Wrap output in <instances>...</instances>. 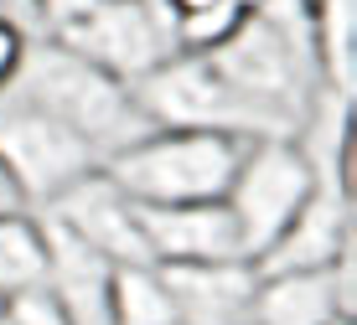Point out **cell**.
Returning <instances> with one entry per match:
<instances>
[{
    "label": "cell",
    "instance_id": "obj_1",
    "mask_svg": "<svg viewBox=\"0 0 357 325\" xmlns=\"http://www.w3.org/2000/svg\"><path fill=\"white\" fill-rule=\"evenodd\" d=\"M6 93L26 98L42 114H52L57 124H68L98 160H109L114 150L135 145L145 129H155L140 114V104H135L125 78H114L109 68H98L83 52L63 47L57 36H47V42H31L26 36L21 68H16Z\"/></svg>",
    "mask_w": 357,
    "mask_h": 325
},
{
    "label": "cell",
    "instance_id": "obj_2",
    "mask_svg": "<svg viewBox=\"0 0 357 325\" xmlns=\"http://www.w3.org/2000/svg\"><path fill=\"white\" fill-rule=\"evenodd\" d=\"M243 145L228 129H145L98 166L130 202H213L228 191Z\"/></svg>",
    "mask_w": 357,
    "mask_h": 325
},
{
    "label": "cell",
    "instance_id": "obj_3",
    "mask_svg": "<svg viewBox=\"0 0 357 325\" xmlns=\"http://www.w3.org/2000/svg\"><path fill=\"white\" fill-rule=\"evenodd\" d=\"M218 72L228 78V88L259 114V124L269 134H295L301 119L311 114V88L305 72H316V57L301 36H290L280 21H269L264 10L233 26L223 42L207 52Z\"/></svg>",
    "mask_w": 357,
    "mask_h": 325
},
{
    "label": "cell",
    "instance_id": "obj_4",
    "mask_svg": "<svg viewBox=\"0 0 357 325\" xmlns=\"http://www.w3.org/2000/svg\"><path fill=\"white\" fill-rule=\"evenodd\" d=\"M130 93L155 129H228V134H243V140L269 134L259 114L207 62V52H166L155 68L130 78Z\"/></svg>",
    "mask_w": 357,
    "mask_h": 325
},
{
    "label": "cell",
    "instance_id": "obj_5",
    "mask_svg": "<svg viewBox=\"0 0 357 325\" xmlns=\"http://www.w3.org/2000/svg\"><path fill=\"white\" fill-rule=\"evenodd\" d=\"M316 176L321 171L311 166V155L290 134H264V140L243 145V160L233 171L223 202L233 212V222H238V237H243L249 258H259L280 237V228L295 217V207L311 196Z\"/></svg>",
    "mask_w": 357,
    "mask_h": 325
},
{
    "label": "cell",
    "instance_id": "obj_6",
    "mask_svg": "<svg viewBox=\"0 0 357 325\" xmlns=\"http://www.w3.org/2000/svg\"><path fill=\"white\" fill-rule=\"evenodd\" d=\"M98 155L68 124L42 114L16 93H0V176L26 202H52L63 186L89 176Z\"/></svg>",
    "mask_w": 357,
    "mask_h": 325
},
{
    "label": "cell",
    "instance_id": "obj_7",
    "mask_svg": "<svg viewBox=\"0 0 357 325\" xmlns=\"http://www.w3.org/2000/svg\"><path fill=\"white\" fill-rule=\"evenodd\" d=\"M57 42L83 52L98 68H109L125 83L140 78L145 68H155L166 52H176L161 6H151V0H93L78 21H68L57 31Z\"/></svg>",
    "mask_w": 357,
    "mask_h": 325
},
{
    "label": "cell",
    "instance_id": "obj_8",
    "mask_svg": "<svg viewBox=\"0 0 357 325\" xmlns=\"http://www.w3.org/2000/svg\"><path fill=\"white\" fill-rule=\"evenodd\" d=\"M352 248V186H342V176L321 171L295 217L280 228V237L254 258V269H326Z\"/></svg>",
    "mask_w": 357,
    "mask_h": 325
},
{
    "label": "cell",
    "instance_id": "obj_9",
    "mask_svg": "<svg viewBox=\"0 0 357 325\" xmlns=\"http://www.w3.org/2000/svg\"><path fill=\"white\" fill-rule=\"evenodd\" d=\"M47 212H52L63 228H73L89 248H98L109 264H155L151 248H145L140 217H135V202L104 176V166H93L89 176L63 186V191L47 202Z\"/></svg>",
    "mask_w": 357,
    "mask_h": 325
},
{
    "label": "cell",
    "instance_id": "obj_10",
    "mask_svg": "<svg viewBox=\"0 0 357 325\" xmlns=\"http://www.w3.org/2000/svg\"><path fill=\"white\" fill-rule=\"evenodd\" d=\"M145 248L155 264H192V258H249L238 222L223 196L213 202H135Z\"/></svg>",
    "mask_w": 357,
    "mask_h": 325
},
{
    "label": "cell",
    "instance_id": "obj_11",
    "mask_svg": "<svg viewBox=\"0 0 357 325\" xmlns=\"http://www.w3.org/2000/svg\"><path fill=\"white\" fill-rule=\"evenodd\" d=\"M176 305V325H249L259 269L254 258H192L155 264Z\"/></svg>",
    "mask_w": 357,
    "mask_h": 325
},
{
    "label": "cell",
    "instance_id": "obj_12",
    "mask_svg": "<svg viewBox=\"0 0 357 325\" xmlns=\"http://www.w3.org/2000/svg\"><path fill=\"white\" fill-rule=\"evenodd\" d=\"M352 315V248L326 269H269L254 290V325H326Z\"/></svg>",
    "mask_w": 357,
    "mask_h": 325
},
{
    "label": "cell",
    "instance_id": "obj_13",
    "mask_svg": "<svg viewBox=\"0 0 357 325\" xmlns=\"http://www.w3.org/2000/svg\"><path fill=\"white\" fill-rule=\"evenodd\" d=\"M42 222V284L57 294V305L73 315V325H109V264L98 248H89L73 228L47 212Z\"/></svg>",
    "mask_w": 357,
    "mask_h": 325
},
{
    "label": "cell",
    "instance_id": "obj_14",
    "mask_svg": "<svg viewBox=\"0 0 357 325\" xmlns=\"http://www.w3.org/2000/svg\"><path fill=\"white\" fill-rule=\"evenodd\" d=\"M311 16V57L316 72L326 78V93L352 98L357 88V0H305Z\"/></svg>",
    "mask_w": 357,
    "mask_h": 325
},
{
    "label": "cell",
    "instance_id": "obj_15",
    "mask_svg": "<svg viewBox=\"0 0 357 325\" xmlns=\"http://www.w3.org/2000/svg\"><path fill=\"white\" fill-rule=\"evenodd\" d=\"M109 325H176V305H171V290L155 264H114Z\"/></svg>",
    "mask_w": 357,
    "mask_h": 325
},
{
    "label": "cell",
    "instance_id": "obj_16",
    "mask_svg": "<svg viewBox=\"0 0 357 325\" xmlns=\"http://www.w3.org/2000/svg\"><path fill=\"white\" fill-rule=\"evenodd\" d=\"M42 279V222L26 212H0V299Z\"/></svg>",
    "mask_w": 357,
    "mask_h": 325
},
{
    "label": "cell",
    "instance_id": "obj_17",
    "mask_svg": "<svg viewBox=\"0 0 357 325\" xmlns=\"http://www.w3.org/2000/svg\"><path fill=\"white\" fill-rule=\"evenodd\" d=\"M6 320L10 325H73V315L57 305V294L42 279L16 290V294H6Z\"/></svg>",
    "mask_w": 357,
    "mask_h": 325
},
{
    "label": "cell",
    "instance_id": "obj_18",
    "mask_svg": "<svg viewBox=\"0 0 357 325\" xmlns=\"http://www.w3.org/2000/svg\"><path fill=\"white\" fill-rule=\"evenodd\" d=\"M21 52H26V26H21L16 16H6V10H0V93L10 88V78H16Z\"/></svg>",
    "mask_w": 357,
    "mask_h": 325
},
{
    "label": "cell",
    "instance_id": "obj_19",
    "mask_svg": "<svg viewBox=\"0 0 357 325\" xmlns=\"http://www.w3.org/2000/svg\"><path fill=\"white\" fill-rule=\"evenodd\" d=\"M207 6H218V0H161V16L171 26V21H187V16H197V10H207Z\"/></svg>",
    "mask_w": 357,
    "mask_h": 325
},
{
    "label": "cell",
    "instance_id": "obj_20",
    "mask_svg": "<svg viewBox=\"0 0 357 325\" xmlns=\"http://www.w3.org/2000/svg\"><path fill=\"white\" fill-rule=\"evenodd\" d=\"M233 6H238V10H259L264 0H233Z\"/></svg>",
    "mask_w": 357,
    "mask_h": 325
},
{
    "label": "cell",
    "instance_id": "obj_21",
    "mask_svg": "<svg viewBox=\"0 0 357 325\" xmlns=\"http://www.w3.org/2000/svg\"><path fill=\"white\" fill-rule=\"evenodd\" d=\"M326 325H357V315H337V320H326Z\"/></svg>",
    "mask_w": 357,
    "mask_h": 325
},
{
    "label": "cell",
    "instance_id": "obj_22",
    "mask_svg": "<svg viewBox=\"0 0 357 325\" xmlns=\"http://www.w3.org/2000/svg\"><path fill=\"white\" fill-rule=\"evenodd\" d=\"M0 325H10V320H6V310H0Z\"/></svg>",
    "mask_w": 357,
    "mask_h": 325
},
{
    "label": "cell",
    "instance_id": "obj_23",
    "mask_svg": "<svg viewBox=\"0 0 357 325\" xmlns=\"http://www.w3.org/2000/svg\"><path fill=\"white\" fill-rule=\"evenodd\" d=\"M249 325H254V320H249Z\"/></svg>",
    "mask_w": 357,
    "mask_h": 325
}]
</instances>
